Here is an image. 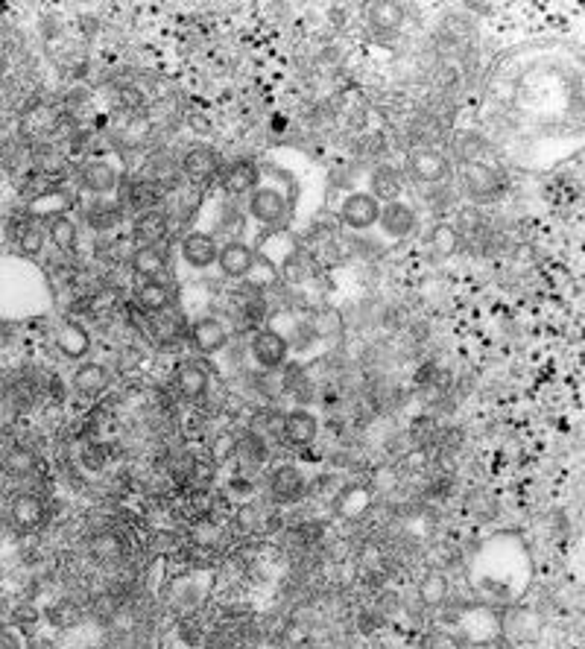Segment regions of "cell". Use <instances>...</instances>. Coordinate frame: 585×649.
Here are the masks:
<instances>
[{
  "instance_id": "cell-4",
  "label": "cell",
  "mask_w": 585,
  "mask_h": 649,
  "mask_svg": "<svg viewBox=\"0 0 585 649\" xmlns=\"http://www.w3.org/2000/svg\"><path fill=\"white\" fill-rule=\"evenodd\" d=\"M120 179H123V173L106 158H91L79 170V185L91 196H112V193H117Z\"/></svg>"
},
{
  "instance_id": "cell-29",
  "label": "cell",
  "mask_w": 585,
  "mask_h": 649,
  "mask_svg": "<svg viewBox=\"0 0 585 649\" xmlns=\"http://www.w3.org/2000/svg\"><path fill=\"white\" fill-rule=\"evenodd\" d=\"M91 556L97 559V562H106V565H112L117 562L120 556H123V544H120V538L115 533H100L91 538Z\"/></svg>"
},
{
  "instance_id": "cell-23",
  "label": "cell",
  "mask_w": 585,
  "mask_h": 649,
  "mask_svg": "<svg viewBox=\"0 0 585 649\" xmlns=\"http://www.w3.org/2000/svg\"><path fill=\"white\" fill-rule=\"evenodd\" d=\"M167 269V252L161 246H138L132 252V272L144 281H158Z\"/></svg>"
},
{
  "instance_id": "cell-13",
  "label": "cell",
  "mask_w": 585,
  "mask_h": 649,
  "mask_svg": "<svg viewBox=\"0 0 585 649\" xmlns=\"http://www.w3.org/2000/svg\"><path fill=\"white\" fill-rule=\"evenodd\" d=\"M117 193H120V199H117L120 211L129 208V211H138V214L153 211V205H156L158 199V188L153 182H147V179H120Z\"/></svg>"
},
{
  "instance_id": "cell-11",
  "label": "cell",
  "mask_w": 585,
  "mask_h": 649,
  "mask_svg": "<svg viewBox=\"0 0 585 649\" xmlns=\"http://www.w3.org/2000/svg\"><path fill=\"white\" fill-rule=\"evenodd\" d=\"M308 492V477L299 465H278L270 477V495L275 503H299Z\"/></svg>"
},
{
  "instance_id": "cell-20",
  "label": "cell",
  "mask_w": 585,
  "mask_h": 649,
  "mask_svg": "<svg viewBox=\"0 0 585 649\" xmlns=\"http://www.w3.org/2000/svg\"><path fill=\"white\" fill-rule=\"evenodd\" d=\"M167 229H170L167 214L153 208V211H144V214L135 217V223H132V237H135L138 246H161L164 237H167Z\"/></svg>"
},
{
  "instance_id": "cell-3",
  "label": "cell",
  "mask_w": 585,
  "mask_h": 649,
  "mask_svg": "<svg viewBox=\"0 0 585 649\" xmlns=\"http://www.w3.org/2000/svg\"><path fill=\"white\" fill-rule=\"evenodd\" d=\"M378 217H381V202L369 191L349 193L340 205V220L354 231L378 226Z\"/></svg>"
},
{
  "instance_id": "cell-17",
  "label": "cell",
  "mask_w": 585,
  "mask_h": 649,
  "mask_svg": "<svg viewBox=\"0 0 585 649\" xmlns=\"http://www.w3.org/2000/svg\"><path fill=\"white\" fill-rule=\"evenodd\" d=\"M217 252H220V246H217V240L208 231H191L182 240V258L194 269L214 267L217 264Z\"/></svg>"
},
{
  "instance_id": "cell-18",
  "label": "cell",
  "mask_w": 585,
  "mask_h": 649,
  "mask_svg": "<svg viewBox=\"0 0 585 649\" xmlns=\"http://www.w3.org/2000/svg\"><path fill=\"white\" fill-rule=\"evenodd\" d=\"M135 305L144 316H158V313H167L173 305V293L170 287L158 278V281H141L135 287Z\"/></svg>"
},
{
  "instance_id": "cell-32",
  "label": "cell",
  "mask_w": 585,
  "mask_h": 649,
  "mask_svg": "<svg viewBox=\"0 0 585 649\" xmlns=\"http://www.w3.org/2000/svg\"><path fill=\"white\" fill-rule=\"evenodd\" d=\"M44 243H47V234H44L39 223H27V226H21V231H18V249L24 255H41Z\"/></svg>"
},
{
  "instance_id": "cell-2",
  "label": "cell",
  "mask_w": 585,
  "mask_h": 649,
  "mask_svg": "<svg viewBox=\"0 0 585 649\" xmlns=\"http://www.w3.org/2000/svg\"><path fill=\"white\" fill-rule=\"evenodd\" d=\"M252 357H255V363L261 366V369H267V372H275V369H281L284 363H287V357H290V343H287V337L281 334V331H275V328H261L255 337H252Z\"/></svg>"
},
{
  "instance_id": "cell-25",
  "label": "cell",
  "mask_w": 585,
  "mask_h": 649,
  "mask_svg": "<svg viewBox=\"0 0 585 649\" xmlns=\"http://www.w3.org/2000/svg\"><path fill=\"white\" fill-rule=\"evenodd\" d=\"M47 240L59 249V252H74L79 243V229L77 223L71 220V217H65V214H56V217H50L47 220Z\"/></svg>"
},
{
  "instance_id": "cell-26",
  "label": "cell",
  "mask_w": 585,
  "mask_h": 649,
  "mask_svg": "<svg viewBox=\"0 0 585 649\" xmlns=\"http://www.w3.org/2000/svg\"><path fill=\"white\" fill-rule=\"evenodd\" d=\"M366 12H369V21H372L378 30H387V33L398 30V27L404 24V9H401L398 3H372Z\"/></svg>"
},
{
  "instance_id": "cell-15",
  "label": "cell",
  "mask_w": 585,
  "mask_h": 649,
  "mask_svg": "<svg viewBox=\"0 0 585 649\" xmlns=\"http://www.w3.org/2000/svg\"><path fill=\"white\" fill-rule=\"evenodd\" d=\"M252 261H255V249H252L249 243H243V240H229V243L220 246L217 264H214V267H220V272H223L226 278H246Z\"/></svg>"
},
{
  "instance_id": "cell-31",
  "label": "cell",
  "mask_w": 585,
  "mask_h": 649,
  "mask_svg": "<svg viewBox=\"0 0 585 649\" xmlns=\"http://www.w3.org/2000/svg\"><path fill=\"white\" fill-rule=\"evenodd\" d=\"M419 594H422V600H425L428 606H439V603L445 600V594H448V579H445V573H425V579H422V585H419Z\"/></svg>"
},
{
  "instance_id": "cell-1",
  "label": "cell",
  "mask_w": 585,
  "mask_h": 649,
  "mask_svg": "<svg viewBox=\"0 0 585 649\" xmlns=\"http://www.w3.org/2000/svg\"><path fill=\"white\" fill-rule=\"evenodd\" d=\"M278 436L287 448L293 451H305L311 448L319 436V419L313 416L308 407H293L290 413L281 416V424H278Z\"/></svg>"
},
{
  "instance_id": "cell-27",
  "label": "cell",
  "mask_w": 585,
  "mask_h": 649,
  "mask_svg": "<svg viewBox=\"0 0 585 649\" xmlns=\"http://www.w3.org/2000/svg\"><path fill=\"white\" fill-rule=\"evenodd\" d=\"M243 281H246L252 290H267V287H273L275 281H278V267H275L270 258L255 255V261H252V267H249Z\"/></svg>"
},
{
  "instance_id": "cell-9",
  "label": "cell",
  "mask_w": 585,
  "mask_h": 649,
  "mask_svg": "<svg viewBox=\"0 0 585 649\" xmlns=\"http://www.w3.org/2000/svg\"><path fill=\"white\" fill-rule=\"evenodd\" d=\"M378 226L381 231L392 237V240H401V237H410L416 226H419V214L410 202L404 199H395V202H384L381 205V217H378Z\"/></svg>"
},
{
  "instance_id": "cell-30",
  "label": "cell",
  "mask_w": 585,
  "mask_h": 649,
  "mask_svg": "<svg viewBox=\"0 0 585 649\" xmlns=\"http://www.w3.org/2000/svg\"><path fill=\"white\" fill-rule=\"evenodd\" d=\"M147 319H150V340H156L158 345H170L179 340V322L170 313H158Z\"/></svg>"
},
{
  "instance_id": "cell-8",
  "label": "cell",
  "mask_w": 585,
  "mask_h": 649,
  "mask_svg": "<svg viewBox=\"0 0 585 649\" xmlns=\"http://www.w3.org/2000/svg\"><path fill=\"white\" fill-rule=\"evenodd\" d=\"M191 182H211V179H217L220 176V170H223V158L220 153L214 150V147H208V144H196L191 147L188 153L182 155V167H179Z\"/></svg>"
},
{
  "instance_id": "cell-28",
  "label": "cell",
  "mask_w": 585,
  "mask_h": 649,
  "mask_svg": "<svg viewBox=\"0 0 585 649\" xmlns=\"http://www.w3.org/2000/svg\"><path fill=\"white\" fill-rule=\"evenodd\" d=\"M3 468H6V474H12V477H30L36 468H39V459L33 451H27V448H12V451H6V457H3Z\"/></svg>"
},
{
  "instance_id": "cell-14",
  "label": "cell",
  "mask_w": 585,
  "mask_h": 649,
  "mask_svg": "<svg viewBox=\"0 0 585 649\" xmlns=\"http://www.w3.org/2000/svg\"><path fill=\"white\" fill-rule=\"evenodd\" d=\"M176 386H179V392L188 398V401H202L205 395H208V389H211V375H208V369H205V363H199V360H182L179 366H176Z\"/></svg>"
},
{
  "instance_id": "cell-6",
  "label": "cell",
  "mask_w": 585,
  "mask_h": 649,
  "mask_svg": "<svg viewBox=\"0 0 585 649\" xmlns=\"http://www.w3.org/2000/svg\"><path fill=\"white\" fill-rule=\"evenodd\" d=\"M287 211H290L287 196L275 188H255L249 193V217L264 226H281Z\"/></svg>"
},
{
  "instance_id": "cell-33",
  "label": "cell",
  "mask_w": 585,
  "mask_h": 649,
  "mask_svg": "<svg viewBox=\"0 0 585 649\" xmlns=\"http://www.w3.org/2000/svg\"><path fill=\"white\" fill-rule=\"evenodd\" d=\"M433 246H436L439 255H451L457 249V231L451 229V226H436V231H433Z\"/></svg>"
},
{
  "instance_id": "cell-19",
  "label": "cell",
  "mask_w": 585,
  "mask_h": 649,
  "mask_svg": "<svg viewBox=\"0 0 585 649\" xmlns=\"http://www.w3.org/2000/svg\"><path fill=\"white\" fill-rule=\"evenodd\" d=\"M9 518L12 524L21 530V533H30L44 524L47 518V506L39 495H18L12 500V509H9Z\"/></svg>"
},
{
  "instance_id": "cell-12",
  "label": "cell",
  "mask_w": 585,
  "mask_h": 649,
  "mask_svg": "<svg viewBox=\"0 0 585 649\" xmlns=\"http://www.w3.org/2000/svg\"><path fill=\"white\" fill-rule=\"evenodd\" d=\"M258 182H261V173H258L255 161H249V158H237L229 167L220 170V185H223V191L232 193V196L252 193L258 188Z\"/></svg>"
},
{
  "instance_id": "cell-10",
  "label": "cell",
  "mask_w": 585,
  "mask_h": 649,
  "mask_svg": "<svg viewBox=\"0 0 585 649\" xmlns=\"http://www.w3.org/2000/svg\"><path fill=\"white\" fill-rule=\"evenodd\" d=\"M463 185L474 199H492L504 188L501 176L480 158H466L463 161Z\"/></svg>"
},
{
  "instance_id": "cell-34",
  "label": "cell",
  "mask_w": 585,
  "mask_h": 649,
  "mask_svg": "<svg viewBox=\"0 0 585 649\" xmlns=\"http://www.w3.org/2000/svg\"><path fill=\"white\" fill-rule=\"evenodd\" d=\"M82 462H85V468L100 471V468L106 465V448H103V445H88L85 454H82Z\"/></svg>"
},
{
  "instance_id": "cell-21",
  "label": "cell",
  "mask_w": 585,
  "mask_h": 649,
  "mask_svg": "<svg viewBox=\"0 0 585 649\" xmlns=\"http://www.w3.org/2000/svg\"><path fill=\"white\" fill-rule=\"evenodd\" d=\"M56 345L59 351L68 357V360H77L82 363L91 351V334L79 325V322H65L56 334Z\"/></svg>"
},
{
  "instance_id": "cell-7",
  "label": "cell",
  "mask_w": 585,
  "mask_h": 649,
  "mask_svg": "<svg viewBox=\"0 0 585 649\" xmlns=\"http://www.w3.org/2000/svg\"><path fill=\"white\" fill-rule=\"evenodd\" d=\"M410 176L419 179L422 185H442L451 176V161L445 153L433 150V147H422L416 153H410Z\"/></svg>"
},
{
  "instance_id": "cell-24",
  "label": "cell",
  "mask_w": 585,
  "mask_h": 649,
  "mask_svg": "<svg viewBox=\"0 0 585 649\" xmlns=\"http://www.w3.org/2000/svg\"><path fill=\"white\" fill-rule=\"evenodd\" d=\"M369 185H372V196L384 205V202H395L401 199V191H404V182H401V173L390 167V164H381L372 170L369 176Z\"/></svg>"
},
{
  "instance_id": "cell-22",
  "label": "cell",
  "mask_w": 585,
  "mask_h": 649,
  "mask_svg": "<svg viewBox=\"0 0 585 649\" xmlns=\"http://www.w3.org/2000/svg\"><path fill=\"white\" fill-rule=\"evenodd\" d=\"M120 220H123L120 205L112 202V199H106V196H94V199L88 202V208H85V223H88V229L112 231L120 226Z\"/></svg>"
},
{
  "instance_id": "cell-5",
  "label": "cell",
  "mask_w": 585,
  "mask_h": 649,
  "mask_svg": "<svg viewBox=\"0 0 585 649\" xmlns=\"http://www.w3.org/2000/svg\"><path fill=\"white\" fill-rule=\"evenodd\" d=\"M191 345L196 354L211 357L220 354L229 345V328L220 316H199L191 325Z\"/></svg>"
},
{
  "instance_id": "cell-16",
  "label": "cell",
  "mask_w": 585,
  "mask_h": 649,
  "mask_svg": "<svg viewBox=\"0 0 585 649\" xmlns=\"http://www.w3.org/2000/svg\"><path fill=\"white\" fill-rule=\"evenodd\" d=\"M71 386L77 392L79 398L91 401V398H100L109 386V372L103 363H94V360H82L71 378Z\"/></svg>"
}]
</instances>
